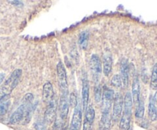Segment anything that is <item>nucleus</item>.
<instances>
[{"label":"nucleus","mask_w":157,"mask_h":130,"mask_svg":"<svg viewBox=\"0 0 157 130\" xmlns=\"http://www.w3.org/2000/svg\"><path fill=\"white\" fill-rule=\"evenodd\" d=\"M69 111V102L67 100V93H61L58 103V117L55 121V126L58 130L62 129Z\"/></svg>","instance_id":"nucleus-3"},{"label":"nucleus","mask_w":157,"mask_h":130,"mask_svg":"<svg viewBox=\"0 0 157 130\" xmlns=\"http://www.w3.org/2000/svg\"><path fill=\"white\" fill-rule=\"evenodd\" d=\"M144 111H145V107H144V102L140 100L137 106V108L136 110V113H135L136 118H137V119H142L144 116Z\"/></svg>","instance_id":"nucleus-21"},{"label":"nucleus","mask_w":157,"mask_h":130,"mask_svg":"<svg viewBox=\"0 0 157 130\" xmlns=\"http://www.w3.org/2000/svg\"><path fill=\"white\" fill-rule=\"evenodd\" d=\"M154 99H155V101H156V102H157V93H156V96H154Z\"/></svg>","instance_id":"nucleus-29"},{"label":"nucleus","mask_w":157,"mask_h":130,"mask_svg":"<svg viewBox=\"0 0 157 130\" xmlns=\"http://www.w3.org/2000/svg\"><path fill=\"white\" fill-rule=\"evenodd\" d=\"M57 76H58V85L61 88V93H67V73H66L65 67L62 62H58L57 65Z\"/></svg>","instance_id":"nucleus-5"},{"label":"nucleus","mask_w":157,"mask_h":130,"mask_svg":"<svg viewBox=\"0 0 157 130\" xmlns=\"http://www.w3.org/2000/svg\"><path fill=\"white\" fill-rule=\"evenodd\" d=\"M102 88L100 84L98 85L94 88V99L96 102H100L102 100Z\"/></svg>","instance_id":"nucleus-22"},{"label":"nucleus","mask_w":157,"mask_h":130,"mask_svg":"<svg viewBox=\"0 0 157 130\" xmlns=\"http://www.w3.org/2000/svg\"><path fill=\"white\" fill-rule=\"evenodd\" d=\"M42 96L43 100L48 103H49L54 99L53 86L50 82H47L46 84H44V87H43Z\"/></svg>","instance_id":"nucleus-11"},{"label":"nucleus","mask_w":157,"mask_h":130,"mask_svg":"<svg viewBox=\"0 0 157 130\" xmlns=\"http://www.w3.org/2000/svg\"><path fill=\"white\" fill-rule=\"evenodd\" d=\"M129 65L127 61H123L121 63V77L122 80V84H124V87H128L129 85Z\"/></svg>","instance_id":"nucleus-12"},{"label":"nucleus","mask_w":157,"mask_h":130,"mask_svg":"<svg viewBox=\"0 0 157 130\" xmlns=\"http://www.w3.org/2000/svg\"><path fill=\"white\" fill-rule=\"evenodd\" d=\"M150 87L152 90H157V64H155L153 69V72H152Z\"/></svg>","instance_id":"nucleus-20"},{"label":"nucleus","mask_w":157,"mask_h":130,"mask_svg":"<svg viewBox=\"0 0 157 130\" xmlns=\"http://www.w3.org/2000/svg\"><path fill=\"white\" fill-rule=\"evenodd\" d=\"M89 93H90V85L87 76H85L83 79L82 84V105L84 110H87L88 106L87 105L89 102Z\"/></svg>","instance_id":"nucleus-10"},{"label":"nucleus","mask_w":157,"mask_h":130,"mask_svg":"<svg viewBox=\"0 0 157 130\" xmlns=\"http://www.w3.org/2000/svg\"><path fill=\"white\" fill-rule=\"evenodd\" d=\"M81 122H82V110H81V104L78 102L74 110L70 130H79L81 125Z\"/></svg>","instance_id":"nucleus-7"},{"label":"nucleus","mask_w":157,"mask_h":130,"mask_svg":"<svg viewBox=\"0 0 157 130\" xmlns=\"http://www.w3.org/2000/svg\"><path fill=\"white\" fill-rule=\"evenodd\" d=\"M102 99L104 102V110H108L110 111V106L112 102L114 99V91L111 89L105 87L103 91Z\"/></svg>","instance_id":"nucleus-9"},{"label":"nucleus","mask_w":157,"mask_h":130,"mask_svg":"<svg viewBox=\"0 0 157 130\" xmlns=\"http://www.w3.org/2000/svg\"><path fill=\"white\" fill-rule=\"evenodd\" d=\"M21 75H22V70L21 69H16L12 72V74L8 77L6 82L0 87V99L11 94L12 90L19 84Z\"/></svg>","instance_id":"nucleus-1"},{"label":"nucleus","mask_w":157,"mask_h":130,"mask_svg":"<svg viewBox=\"0 0 157 130\" xmlns=\"http://www.w3.org/2000/svg\"><path fill=\"white\" fill-rule=\"evenodd\" d=\"M78 96L75 94V93H71L70 95V98H69V106L74 107L75 108V106L78 104Z\"/></svg>","instance_id":"nucleus-24"},{"label":"nucleus","mask_w":157,"mask_h":130,"mask_svg":"<svg viewBox=\"0 0 157 130\" xmlns=\"http://www.w3.org/2000/svg\"><path fill=\"white\" fill-rule=\"evenodd\" d=\"M9 2L12 3V5H15V6H22L23 2L21 1H8Z\"/></svg>","instance_id":"nucleus-26"},{"label":"nucleus","mask_w":157,"mask_h":130,"mask_svg":"<svg viewBox=\"0 0 157 130\" xmlns=\"http://www.w3.org/2000/svg\"><path fill=\"white\" fill-rule=\"evenodd\" d=\"M92 126H93V124L90 123V122H85V121H84V128H83V130H92Z\"/></svg>","instance_id":"nucleus-25"},{"label":"nucleus","mask_w":157,"mask_h":130,"mask_svg":"<svg viewBox=\"0 0 157 130\" xmlns=\"http://www.w3.org/2000/svg\"><path fill=\"white\" fill-rule=\"evenodd\" d=\"M94 118H95L94 109L93 108L92 106H87V110H86L85 119H84V121L93 124L94 120Z\"/></svg>","instance_id":"nucleus-18"},{"label":"nucleus","mask_w":157,"mask_h":130,"mask_svg":"<svg viewBox=\"0 0 157 130\" xmlns=\"http://www.w3.org/2000/svg\"><path fill=\"white\" fill-rule=\"evenodd\" d=\"M104 75L108 76L112 71V58L110 54H106L104 58V63H103Z\"/></svg>","instance_id":"nucleus-16"},{"label":"nucleus","mask_w":157,"mask_h":130,"mask_svg":"<svg viewBox=\"0 0 157 130\" xmlns=\"http://www.w3.org/2000/svg\"><path fill=\"white\" fill-rule=\"evenodd\" d=\"M140 85L137 76L133 80L132 86V99L135 104H138L140 102Z\"/></svg>","instance_id":"nucleus-14"},{"label":"nucleus","mask_w":157,"mask_h":130,"mask_svg":"<svg viewBox=\"0 0 157 130\" xmlns=\"http://www.w3.org/2000/svg\"><path fill=\"white\" fill-rule=\"evenodd\" d=\"M88 36L89 34L88 32L84 31V32H81V35H79V39H78V42H79L80 45L81 46L82 48H86L87 45V42H88Z\"/></svg>","instance_id":"nucleus-19"},{"label":"nucleus","mask_w":157,"mask_h":130,"mask_svg":"<svg viewBox=\"0 0 157 130\" xmlns=\"http://www.w3.org/2000/svg\"><path fill=\"white\" fill-rule=\"evenodd\" d=\"M110 84L112 86L117 87V88H120L122 86V80H121V76L119 74H116L112 77Z\"/></svg>","instance_id":"nucleus-23"},{"label":"nucleus","mask_w":157,"mask_h":130,"mask_svg":"<svg viewBox=\"0 0 157 130\" xmlns=\"http://www.w3.org/2000/svg\"><path fill=\"white\" fill-rule=\"evenodd\" d=\"M132 107H133V99L130 93H127L124 99V112L120 122L121 130H129L130 128L131 122Z\"/></svg>","instance_id":"nucleus-2"},{"label":"nucleus","mask_w":157,"mask_h":130,"mask_svg":"<svg viewBox=\"0 0 157 130\" xmlns=\"http://www.w3.org/2000/svg\"><path fill=\"white\" fill-rule=\"evenodd\" d=\"M5 78V74L3 73H0V84L2 83L3 80H4Z\"/></svg>","instance_id":"nucleus-28"},{"label":"nucleus","mask_w":157,"mask_h":130,"mask_svg":"<svg viewBox=\"0 0 157 130\" xmlns=\"http://www.w3.org/2000/svg\"><path fill=\"white\" fill-rule=\"evenodd\" d=\"M57 115V103L55 99H52L48 103V108L44 113V120L45 124L50 125L55 121Z\"/></svg>","instance_id":"nucleus-8"},{"label":"nucleus","mask_w":157,"mask_h":130,"mask_svg":"<svg viewBox=\"0 0 157 130\" xmlns=\"http://www.w3.org/2000/svg\"><path fill=\"white\" fill-rule=\"evenodd\" d=\"M90 69L91 71L93 80L97 84L102 73V64H101V59L98 55L92 54V56L90 57Z\"/></svg>","instance_id":"nucleus-4"},{"label":"nucleus","mask_w":157,"mask_h":130,"mask_svg":"<svg viewBox=\"0 0 157 130\" xmlns=\"http://www.w3.org/2000/svg\"><path fill=\"white\" fill-rule=\"evenodd\" d=\"M155 99L153 96H151L150 99V103L148 106V115L151 121H156L157 119V110L155 105Z\"/></svg>","instance_id":"nucleus-15"},{"label":"nucleus","mask_w":157,"mask_h":130,"mask_svg":"<svg viewBox=\"0 0 157 130\" xmlns=\"http://www.w3.org/2000/svg\"><path fill=\"white\" fill-rule=\"evenodd\" d=\"M123 109H124V99L122 95L118 93H117L116 96H114L113 99V114H112V120L113 122H117L121 119Z\"/></svg>","instance_id":"nucleus-6"},{"label":"nucleus","mask_w":157,"mask_h":130,"mask_svg":"<svg viewBox=\"0 0 157 130\" xmlns=\"http://www.w3.org/2000/svg\"><path fill=\"white\" fill-rule=\"evenodd\" d=\"M37 129L38 130H44V124H37Z\"/></svg>","instance_id":"nucleus-27"},{"label":"nucleus","mask_w":157,"mask_h":130,"mask_svg":"<svg viewBox=\"0 0 157 130\" xmlns=\"http://www.w3.org/2000/svg\"><path fill=\"white\" fill-rule=\"evenodd\" d=\"M11 104L10 99L9 96H4L0 99V116L6 114L9 110V107Z\"/></svg>","instance_id":"nucleus-17"},{"label":"nucleus","mask_w":157,"mask_h":130,"mask_svg":"<svg viewBox=\"0 0 157 130\" xmlns=\"http://www.w3.org/2000/svg\"><path fill=\"white\" fill-rule=\"evenodd\" d=\"M111 124V118H110V111L103 110L102 116L100 122L99 130H109Z\"/></svg>","instance_id":"nucleus-13"}]
</instances>
